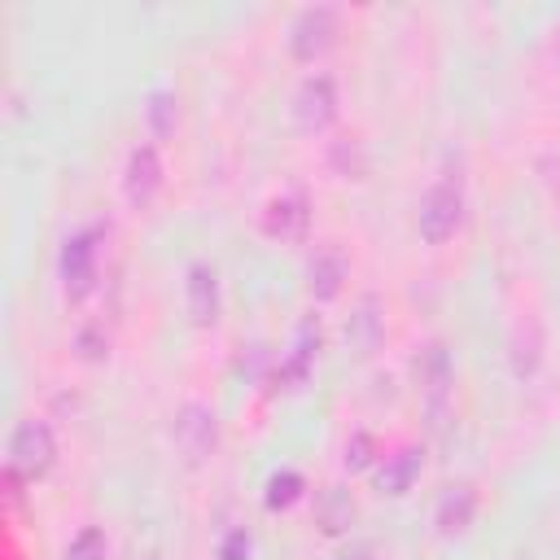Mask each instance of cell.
Instances as JSON below:
<instances>
[{
    "label": "cell",
    "mask_w": 560,
    "mask_h": 560,
    "mask_svg": "<svg viewBox=\"0 0 560 560\" xmlns=\"http://www.w3.org/2000/svg\"><path fill=\"white\" fill-rule=\"evenodd\" d=\"M459 219H464V192H459V179L442 175L424 188L420 197V210H416V228L429 245H442L459 232Z\"/></svg>",
    "instance_id": "obj_1"
},
{
    "label": "cell",
    "mask_w": 560,
    "mask_h": 560,
    "mask_svg": "<svg viewBox=\"0 0 560 560\" xmlns=\"http://www.w3.org/2000/svg\"><path fill=\"white\" fill-rule=\"evenodd\" d=\"M171 438H175V446H179V455H184L188 464H201V459H210V451H214V442H219V424H214V411H210L206 402H184V407L175 411Z\"/></svg>",
    "instance_id": "obj_2"
},
{
    "label": "cell",
    "mask_w": 560,
    "mask_h": 560,
    "mask_svg": "<svg viewBox=\"0 0 560 560\" xmlns=\"http://www.w3.org/2000/svg\"><path fill=\"white\" fill-rule=\"evenodd\" d=\"M52 455H57V442H52V429L44 424V420H26V424H18V433H13V442H9V464H13V472H22V477H44L48 468H52Z\"/></svg>",
    "instance_id": "obj_3"
},
{
    "label": "cell",
    "mask_w": 560,
    "mask_h": 560,
    "mask_svg": "<svg viewBox=\"0 0 560 560\" xmlns=\"http://www.w3.org/2000/svg\"><path fill=\"white\" fill-rule=\"evenodd\" d=\"M332 114H337V88H332V79H328V74L306 79V83L298 88V101H293L298 127H302V131H319V127L332 122Z\"/></svg>",
    "instance_id": "obj_4"
},
{
    "label": "cell",
    "mask_w": 560,
    "mask_h": 560,
    "mask_svg": "<svg viewBox=\"0 0 560 560\" xmlns=\"http://www.w3.org/2000/svg\"><path fill=\"white\" fill-rule=\"evenodd\" d=\"M158 188H162V166H158V153L144 144V149H136L131 162H127L122 192H127V201H131L136 210H144V206H153Z\"/></svg>",
    "instance_id": "obj_5"
},
{
    "label": "cell",
    "mask_w": 560,
    "mask_h": 560,
    "mask_svg": "<svg viewBox=\"0 0 560 560\" xmlns=\"http://www.w3.org/2000/svg\"><path fill=\"white\" fill-rule=\"evenodd\" d=\"M92 271H96V245H92V236L83 232V236H74V241H66V254H61V276H66V293H88V284H92Z\"/></svg>",
    "instance_id": "obj_6"
},
{
    "label": "cell",
    "mask_w": 560,
    "mask_h": 560,
    "mask_svg": "<svg viewBox=\"0 0 560 560\" xmlns=\"http://www.w3.org/2000/svg\"><path fill=\"white\" fill-rule=\"evenodd\" d=\"M306 276H311V293H315L319 302L337 298V293H341V280H346V258H341V249H337V245H319L315 258H311V267H306Z\"/></svg>",
    "instance_id": "obj_7"
},
{
    "label": "cell",
    "mask_w": 560,
    "mask_h": 560,
    "mask_svg": "<svg viewBox=\"0 0 560 560\" xmlns=\"http://www.w3.org/2000/svg\"><path fill=\"white\" fill-rule=\"evenodd\" d=\"M188 311L197 324H214V315H219V280L206 262H197L188 271Z\"/></svg>",
    "instance_id": "obj_8"
},
{
    "label": "cell",
    "mask_w": 560,
    "mask_h": 560,
    "mask_svg": "<svg viewBox=\"0 0 560 560\" xmlns=\"http://www.w3.org/2000/svg\"><path fill=\"white\" fill-rule=\"evenodd\" d=\"M328 26H332V13H328V9H311V13H302L298 26H293V52H298L302 61H311V57L328 44Z\"/></svg>",
    "instance_id": "obj_9"
},
{
    "label": "cell",
    "mask_w": 560,
    "mask_h": 560,
    "mask_svg": "<svg viewBox=\"0 0 560 560\" xmlns=\"http://www.w3.org/2000/svg\"><path fill=\"white\" fill-rule=\"evenodd\" d=\"M267 232L280 236V241L302 236V232H306V206H302V197H280V201H271V210H267Z\"/></svg>",
    "instance_id": "obj_10"
},
{
    "label": "cell",
    "mask_w": 560,
    "mask_h": 560,
    "mask_svg": "<svg viewBox=\"0 0 560 560\" xmlns=\"http://www.w3.org/2000/svg\"><path fill=\"white\" fill-rule=\"evenodd\" d=\"M416 477H420V451H398L381 468V490L385 494H407Z\"/></svg>",
    "instance_id": "obj_11"
},
{
    "label": "cell",
    "mask_w": 560,
    "mask_h": 560,
    "mask_svg": "<svg viewBox=\"0 0 560 560\" xmlns=\"http://www.w3.org/2000/svg\"><path fill=\"white\" fill-rule=\"evenodd\" d=\"M350 521H354V503H350V494H346V490H328V494H324V508H319V525H324V534H341Z\"/></svg>",
    "instance_id": "obj_12"
},
{
    "label": "cell",
    "mask_w": 560,
    "mask_h": 560,
    "mask_svg": "<svg viewBox=\"0 0 560 560\" xmlns=\"http://www.w3.org/2000/svg\"><path fill=\"white\" fill-rule=\"evenodd\" d=\"M468 516H472V490H468V486H455V490L442 499V529H459Z\"/></svg>",
    "instance_id": "obj_13"
},
{
    "label": "cell",
    "mask_w": 560,
    "mask_h": 560,
    "mask_svg": "<svg viewBox=\"0 0 560 560\" xmlns=\"http://www.w3.org/2000/svg\"><path fill=\"white\" fill-rule=\"evenodd\" d=\"M66 560H105V534L101 529H79L66 547Z\"/></svg>",
    "instance_id": "obj_14"
},
{
    "label": "cell",
    "mask_w": 560,
    "mask_h": 560,
    "mask_svg": "<svg viewBox=\"0 0 560 560\" xmlns=\"http://www.w3.org/2000/svg\"><path fill=\"white\" fill-rule=\"evenodd\" d=\"M105 346H109L105 328H79V337H74V350H79L83 359H101V354H105Z\"/></svg>",
    "instance_id": "obj_15"
},
{
    "label": "cell",
    "mask_w": 560,
    "mask_h": 560,
    "mask_svg": "<svg viewBox=\"0 0 560 560\" xmlns=\"http://www.w3.org/2000/svg\"><path fill=\"white\" fill-rule=\"evenodd\" d=\"M293 486H298V477H293V472H284V477H276V481H271V494H267V503H271V508H284V503H289V499L298 494Z\"/></svg>",
    "instance_id": "obj_16"
},
{
    "label": "cell",
    "mask_w": 560,
    "mask_h": 560,
    "mask_svg": "<svg viewBox=\"0 0 560 560\" xmlns=\"http://www.w3.org/2000/svg\"><path fill=\"white\" fill-rule=\"evenodd\" d=\"M368 446H372V438H368V433H359V438H354V446H350V455H346V464H354V468H363V464H368V455H363Z\"/></svg>",
    "instance_id": "obj_17"
}]
</instances>
